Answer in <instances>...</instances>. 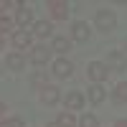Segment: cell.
I'll return each instance as SVG.
<instances>
[{
    "mask_svg": "<svg viewBox=\"0 0 127 127\" xmlns=\"http://www.w3.org/2000/svg\"><path fill=\"white\" fill-rule=\"evenodd\" d=\"M46 5L51 8V15H54V18H59V20H64V18L69 15V5L64 3V0H48Z\"/></svg>",
    "mask_w": 127,
    "mask_h": 127,
    "instance_id": "cell-3",
    "label": "cell"
},
{
    "mask_svg": "<svg viewBox=\"0 0 127 127\" xmlns=\"http://www.w3.org/2000/svg\"><path fill=\"white\" fill-rule=\"evenodd\" d=\"M5 64H8V66L13 69V71H20V69L26 66V59L20 56V54H10V56L5 59Z\"/></svg>",
    "mask_w": 127,
    "mask_h": 127,
    "instance_id": "cell-11",
    "label": "cell"
},
{
    "mask_svg": "<svg viewBox=\"0 0 127 127\" xmlns=\"http://www.w3.org/2000/svg\"><path fill=\"white\" fill-rule=\"evenodd\" d=\"M13 46H18V48H28V46H31V33H26V31L13 33Z\"/></svg>",
    "mask_w": 127,
    "mask_h": 127,
    "instance_id": "cell-10",
    "label": "cell"
},
{
    "mask_svg": "<svg viewBox=\"0 0 127 127\" xmlns=\"http://www.w3.org/2000/svg\"><path fill=\"white\" fill-rule=\"evenodd\" d=\"M89 99H92L94 104H99V102L104 99V89L99 87V84H94V87H89Z\"/></svg>",
    "mask_w": 127,
    "mask_h": 127,
    "instance_id": "cell-14",
    "label": "cell"
},
{
    "mask_svg": "<svg viewBox=\"0 0 127 127\" xmlns=\"http://www.w3.org/2000/svg\"><path fill=\"white\" fill-rule=\"evenodd\" d=\"M125 56H127V38H125Z\"/></svg>",
    "mask_w": 127,
    "mask_h": 127,
    "instance_id": "cell-25",
    "label": "cell"
},
{
    "mask_svg": "<svg viewBox=\"0 0 127 127\" xmlns=\"http://www.w3.org/2000/svg\"><path fill=\"white\" fill-rule=\"evenodd\" d=\"M114 127H127V120H120V122L114 125Z\"/></svg>",
    "mask_w": 127,
    "mask_h": 127,
    "instance_id": "cell-21",
    "label": "cell"
},
{
    "mask_svg": "<svg viewBox=\"0 0 127 127\" xmlns=\"http://www.w3.org/2000/svg\"><path fill=\"white\" fill-rule=\"evenodd\" d=\"M114 99H117V102H127V81L117 84V89H114Z\"/></svg>",
    "mask_w": 127,
    "mask_h": 127,
    "instance_id": "cell-16",
    "label": "cell"
},
{
    "mask_svg": "<svg viewBox=\"0 0 127 127\" xmlns=\"http://www.w3.org/2000/svg\"><path fill=\"white\" fill-rule=\"evenodd\" d=\"M94 23H97V28L102 31V33H109V31L117 26V18H114L112 10H99L97 18H94Z\"/></svg>",
    "mask_w": 127,
    "mask_h": 127,
    "instance_id": "cell-1",
    "label": "cell"
},
{
    "mask_svg": "<svg viewBox=\"0 0 127 127\" xmlns=\"http://www.w3.org/2000/svg\"><path fill=\"white\" fill-rule=\"evenodd\" d=\"M71 36L76 38V41H81V43H84V41H89V26L81 23V20H79V23H74V26H71Z\"/></svg>",
    "mask_w": 127,
    "mask_h": 127,
    "instance_id": "cell-6",
    "label": "cell"
},
{
    "mask_svg": "<svg viewBox=\"0 0 127 127\" xmlns=\"http://www.w3.org/2000/svg\"><path fill=\"white\" fill-rule=\"evenodd\" d=\"M48 56H51V48H46V46H36L33 51H31V61H33L36 66L46 64V61H48Z\"/></svg>",
    "mask_w": 127,
    "mask_h": 127,
    "instance_id": "cell-5",
    "label": "cell"
},
{
    "mask_svg": "<svg viewBox=\"0 0 127 127\" xmlns=\"http://www.w3.org/2000/svg\"><path fill=\"white\" fill-rule=\"evenodd\" d=\"M41 99H43V104H56L61 99V94L56 87H43V92H41Z\"/></svg>",
    "mask_w": 127,
    "mask_h": 127,
    "instance_id": "cell-7",
    "label": "cell"
},
{
    "mask_svg": "<svg viewBox=\"0 0 127 127\" xmlns=\"http://www.w3.org/2000/svg\"><path fill=\"white\" fill-rule=\"evenodd\" d=\"M71 64L69 61H64V59H59L56 64H54V74H56V76H71Z\"/></svg>",
    "mask_w": 127,
    "mask_h": 127,
    "instance_id": "cell-9",
    "label": "cell"
},
{
    "mask_svg": "<svg viewBox=\"0 0 127 127\" xmlns=\"http://www.w3.org/2000/svg\"><path fill=\"white\" fill-rule=\"evenodd\" d=\"M10 28H13V20L10 18H0V33H8Z\"/></svg>",
    "mask_w": 127,
    "mask_h": 127,
    "instance_id": "cell-19",
    "label": "cell"
},
{
    "mask_svg": "<svg viewBox=\"0 0 127 127\" xmlns=\"http://www.w3.org/2000/svg\"><path fill=\"white\" fill-rule=\"evenodd\" d=\"M51 31H54V26L46 23V20H38L36 23V36H51Z\"/></svg>",
    "mask_w": 127,
    "mask_h": 127,
    "instance_id": "cell-15",
    "label": "cell"
},
{
    "mask_svg": "<svg viewBox=\"0 0 127 127\" xmlns=\"http://www.w3.org/2000/svg\"><path fill=\"white\" fill-rule=\"evenodd\" d=\"M31 20H33V10H31V8H20V10H18L15 23H18V26H28Z\"/></svg>",
    "mask_w": 127,
    "mask_h": 127,
    "instance_id": "cell-13",
    "label": "cell"
},
{
    "mask_svg": "<svg viewBox=\"0 0 127 127\" xmlns=\"http://www.w3.org/2000/svg\"><path fill=\"white\" fill-rule=\"evenodd\" d=\"M3 109H5V104H3V102H0V114H3Z\"/></svg>",
    "mask_w": 127,
    "mask_h": 127,
    "instance_id": "cell-24",
    "label": "cell"
},
{
    "mask_svg": "<svg viewBox=\"0 0 127 127\" xmlns=\"http://www.w3.org/2000/svg\"><path fill=\"white\" fill-rule=\"evenodd\" d=\"M81 107H84V97L79 92L66 94V109H81Z\"/></svg>",
    "mask_w": 127,
    "mask_h": 127,
    "instance_id": "cell-8",
    "label": "cell"
},
{
    "mask_svg": "<svg viewBox=\"0 0 127 127\" xmlns=\"http://www.w3.org/2000/svg\"><path fill=\"white\" fill-rule=\"evenodd\" d=\"M89 76H92L94 81H104V79H107V64L92 61V64H89Z\"/></svg>",
    "mask_w": 127,
    "mask_h": 127,
    "instance_id": "cell-4",
    "label": "cell"
},
{
    "mask_svg": "<svg viewBox=\"0 0 127 127\" xmlns=\"http://www.w3.org/2000/svg\"><path fill=\"white\" fill-rule=\"evenodd\" d=\"M48 127H61V125H59V122H51V125H48Z\"/></svg>",
    "mask_w": 127,
    "mask_h": 127,
    "instance_id": "cell-23",
    "label": "cell"
},
{
    "mask_svg": "<svg viewBox=\"0 0 127 127\" xmlns=\"http://www.w3.org/2000/svg\"><path fill=\"white\" fill-rule=\"evenodd\" d=\"M0 48H3V36H0Z\"/></svg>",
    "mask_w": 127,
    "mask_h": 127,
    "instance_id": "cell-26",
    "label": "cell"
},
{
    "mask_svg": "<svg viewBox=\"0 0 127 127\" xmlns=\"http://www.w3.org/2000/svg\"><path fill=\"white\" fill-rule=\"evenodd\" d=\"M59 125H61V127H74V125H76V120H74L69 112H64V114H59Z\"/></svg>",
    "mask_w": 127,
    "mask_h": 127,
    "instance_id": "cell-17",
    "label": "cell"
},
{
    "mask_svg": "<svg viewBox=\"0 0 127 127\" xmlns=\"http://www.w3.org/2000/svg\"><path fill=\"white\" fill-rule=\"evenodd\" d=\"M54 51H59V54H66V51L71 48V41L69 38H64V36H56L54 38V46H51Z\"/></svg>",
    "mask_w": 127,
    "mask_h": 127,
    "instance_id": "cell-12",
    "label": "cell"
},
{
    "mask_svg": "<svg viewBox=\"0 0 127 127\" xmlns=\"http://www.w3.org/2000/svg\"><path fill=\"white\" fill-rule=\"evenodd\" d=\"M0 127H23V122H20V120H3Z\"/></svg>",
    "mask_w": 127,
    "mask_h": 127,
    "instance_id": "cell-20",
    "label": "cell"
},
{
    "mask_svg": "<svg viewBox=\"0 0 127 127\" xmlns=\"http://www.w3.org/2000/svg\"><path fill=\"white\" fill-rule=\"evenodd\" d=\"M107 69H127V56L122 54V51H112V54H107Z\"/></svg>",
    "mask_w": 127,
    "mask_h": 127,
    "instance_id": "cell-2",
    "label": "cell"
},
{
    "mask_svg": "<svg viewBox=\"0 0 127 127\" xmlns=\"http://www.w3.org/2000/svg\"><path fill=\"white\" fill-rule=\"evenodd\" d=\"M99 122H97V117L94 114H84V117L79 120V127H97Z\"/></svg>",
    "mask_w": 127,
    "mask_h": 127,
    "instance_id": "cell-18",
    "label": "cell"
},
{
    "mask_svg": "<svg viewBox=\"0 0 127 127\" xmlns=\"http://www.w3.org/2000/svg\"><path fill=\"white\" fill-rule=\"evenodd\" d=\"M5 8H8V3H0V10H5Z\"/></svg>",
    "mask_w": 127,
    "mask_h": 127,
    "instance_id": "cell-22",
    "label": "cell"
}]
</instances>
